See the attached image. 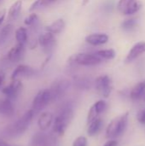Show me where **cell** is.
Here are the masks:
<instances>
[{
	"instance_id": "cell-22",
	"label": "cell",
	"mask_w": 145,
	"mask_h": 146,
	"mask_svg": "<svg viewBox=\"0 0 145 146\" xmlns=\"http://www.w3.org/2000/svg\"><path fill=\"white\" fill-rule=\"evenodd\" d=\"M103 126V121L100 118H97L91 123H89V127L87 129V134L90 137L95 136L98 133V132L101 130Z\"/></svg>"
},
{
	"instance_id": "cell-14",
	"label": "cell",
	"mask_w": 145,
	"mask_h": 146,
	"mask_svg": "<svg viewBox=\"0 0 145 146\" xmlns=\"http://www.w3.org/2000/svg\"><path fill=\"white\" fill-rule=\"evenodd\" d=\"M34 73H35L34 70L31 67L23 65V64L19 65L13 71V73L11 74V80H15V79L21 78V77H25V78L31 77L34 74Z\"/></svg>"
},
{
	"instance_id": "cell-3",
	"label": "cell",
	"mask_w": 145,
	"mask_h": 146,
	"mask_svg": "<svg viewBox=\"0 0 145 146\" xmlns=\"http://www.w3.org/2000/svg\"><path fill=\"white\" fill-rule=\"evenodd\" d=\"M128 122V113L119 116L108 125L106 129V137L109 139H115L121 136L126 130Z\"/></svg>"
},
{
	"instance_id": "cell-29",
	"label": "cell",
	"mask_w": 145,
	"mask_h": 146,
	"mask_svg": "<svg viewBox=\"0 0 145 146\" xmlns=\"http://www.w3.org/2000/svg\"><path fill=\"white\" fill-rule=\"evenodd\" d=\"M73 146H87V139L84 136L78 137L73 141Z\"/></svg>"
},
{
	"instance_id": "cell-4",
	"label": "cell",
	"mask_w": 145,
	"mask_h": 146,
	"mask_svg": "<svg viewBox=\"0 0 145 146\" xmlns=\"http://www.w3.org/2000/svg\"><path fill=\"white\" fill-rule=\"evenodd\" d=\"M70 61H72L75 64L82 65V66H95L103 62L97 55L92 53H78L73 55L70 57Z\"/></svg>"
},
{
	"instance_id": "cell-33",
	"label": "cell",
	"mask_w": 145,
	"mask_h": 146,
	"mask_svg": "<svg viewBox=\"0 0 145 146\" xmlns=\"http://www.w3.org/2000/svg\"><path fill=\"white\" fill-rule=\"evenodd\" d=\"M4 79H5V74H4V73H3L2 70H0V87H1L2 85H3V81H4Z\"/></svg>"
},
{
	"instance_id": "cell-18",
	"label": "cell",
	"mask_w": 145,
	"mask_h": 146,
	"mask_svg": "<svg viewBox=\"0 0 145 146\" xmlns=\"http://www.w3.org/2000/svg\"><path fill=\"white\" fill-rule=\"evenodd\" d=\"M0 114L6 117H11L14 115L15 108L11 100L7 98L0 99Z\"/></svg>"
},
{
	"instance_id": "cell-19",
	"label": "cell",
	"mask_w": 145,
	"mask_h": 146,
	"mask_svg": "<svg viewBox=\"0 0 145 146\" xmlns=\"http://www.w3.org/2000/svg\"><path fill=\"white\" fill-rule=\"evenodd\" d=\"M65 27V21L63 19H57L55 21H53L51 24L45 27L46 32L51 33L52 34H58L62 32V30Z\"/></svg>"
},
{
	"instance_id": "cell-26",
	"label": "cell",
	"mask_w": 145,
	"mask_h": 146,
	"mask_svg": "<svg viewBox=\"0 0 145 146\" xmlns=\"http://www.w3.org/2000/svg\"><path fill=\"white\" fill-rule=\"evenodd\" d=\"M55 1H56V0H36V1L31 5L29 10H30V11H32V10L38 9V7L48 6V5H50V3H54Z\"/></svg>"
},
{
	"instance_id": "cell-30",
	"label": "cell",
	"mask_w": 145,
	"mask_h": 146,
	"mask_svg": "<svg viewBox=\"0 0 145 146\" xmlns=\"http://www.w3.org/2000/svg\"><path fill=\"white\" fill-rule=\"evenodd\" d=\"M138 121L143 124V125H145V109L141 110L138 114Z\"/></svg>"
},
{
	"instance_id": "cell-13",
	"label": "cell",
	"mask_w": 145,
	"mask_h": 146,
	"mask_svg": "<svg viewBox=\"0 0 145 146\" xmlns=\"http://www.w3.org/2000/svg\"><path fill=\"white\" fill-rule=\"evenodd\" d=\"M24 51H25V45L24 44H20L17 43V44H15V46H13L9 51L8 52L7 55V59L11 62H19L23 55H24Z\"/></svg>"
},
{
	"instance_id": "cell-11",
	"label": "cell",
	"mask_w": 145,
	"mask_h": 146,
	"mask_svg": "<svg viewBox=\"0 0 145 146\" xmlns=\"http://www.w3.org/2000/svg\"><path fill=\"white\" fill-rule=\"evenodd\" d=\"M107 108V104L105 101L103 100H99L97 103H95L91 108L89 110L88 115H87V123H91L97 118H98V115L102 114Z\"/></svg>"
},
{
	"instance_id": "cell-10",
	"label": "cell",
	"mask_w": 145,
	"mask_h": 146,
	"mask_svg": "<svg viewBox=\"0 0 145 146\" xmlns=\"http://www.w3.org/2000/svg\"><path fill=\"white\" fill-rule=\"evenodd\" d=\"M21 88H22V83L19 79H15V80H12V81L9 86L3 87L2 89V92L9 100H14L19 95Z\"/></svg>"
},
{
	"instance_id": "cell-34",
	"label": "cell",
	"mask_w": 145,
	"mask_h": 146,
	"mask_svg": "<svg viewBox=\"0 0 145 146\" xmlns=\"http://www.w3.org/2000/svg\"><path fill=\"white\" fill-rule=\"evenodd\" d=\"M0 146H10L9 145H8L6 142H4L3 140H1L0 139Z\"/></svg>"
},
{
	"instance_id": "cell-17",
	"label": "cell",
	"mask_w": 145,
	"mask_h": 146,
	"mask_svg": "<svg viewBox=\"0 0 145 146\" xmlns=\"http://www.w3.org/2000/svg\"><path fill=\"white\" fill-rule=\"evenodd\" d=\"M145 53V42H139L137 43L132 46L131 50L129 51L126 58V62H131L134 59H136L138 56L140 55Z\"/></svg>"
},
{
	"instance_id": "cell-20",
	"label": "cell",
	"mask_w": 145,
	"mask_h": 146,
	"mask_svg": "<svg viewBox=\"0 0 145 146\" xmlns=\"http://www.w3.org/2000/svg\"><path fill=\"white\" fill-rule=\"evenodd\" d=\"M22 7V1L21 0H17L15 1L9 8V12H8V20L9 21H13L18 17V15L21 13Z\"/></svg>"
},
{
	"instance_id": "cell-7",
	"label": "cell",
	"mask_w": 145,
	"mask_h": 146,
	"mask_svg": "<svg viewBox=\"0 0 145 146\" xmlns=\"http://www.w3.org/2000/svg\"><path fill=\"white\" fill-rule=\"evenodd\" d=\"M70 86V82L68 80L65 79H60L56 80L53 82L50 88L49 89L51 101H56L62 98V96L67 92Z\"/></svg>"
},
{
	"instance_id": "cell-1",
	"label": "cell",
	"mask_w": 145,
	"mask_h": 146,
	"mask_svg": "<svg viewBox=\"0 0 145 146\" xmlns=\"http://www.w3.org/2000/svg\"><path fill=\"white\" fill-rule=\"evenodd\" d=\"M73 118V108L68 104L64 105L57 115L54 117L53 121V128L52 131L56 135L62 136L68 127V126L70 124L71 121Z\"/></svg>"
},
{
	"instance_id": "cell-28",
	"label": "cell",
	"mask_w": 145,
	"mask_h": 146,
	"mask_svg": "<svg viewBox=\"0 0 145 146\" xmlns=\"http://www.w3.org/2000/svg\"><path fill=\"white\" fill-rule=\"evenodd\" d=\"M38 21V15L35 13H32L30 14L27 17H26V19L24 20V24L27 27H31L32 26L36 21Z\"/></svg>"
},
{
	"instance_id": "cell-15",
	"label": "cell",
	"mask_w": 145,
	"mask_h": 146,
	"mask_svg": "<svg viewBox=\"0 0 145 146\" xmlns=\"http://www.w3.org/2000/svg\"><path fill=\"white\" fill-rule=\"evenodd\" d=\"M54 115L50 112H44L40 115L38 120V126L42 132L48 130L53 124Z\"/></svg>"
},
{
	"instance_id": "cell-36",
	"label": "cell",
	"mask_w": 145,
	"mask_h": 146,
	"mask_svg": "<svg viewBox=\"0 0 145 146\" xmlns=\"http://www.w3.org/2000/svg\"><path fill=\"white\" fill-rule=\"evenodd\" d=\"M143 98H144V100L145 101V93H144V97H143Z\"/></svg>"
},
{
	"instance_id": "cell-9",
	"label": "cell",
	"mask_w": 145,
	"mask_h": 146,
	"mask_svg": "<svg viewBox=\"0 0 145 146\" xmlns=\"http://www.w3.org/2000/svg\"><path fill=\"white\" fill-rule=\"evenodd\" d=\"M140 8L141 3L138 0H120L118 3V9L123 15H132Z\"/></svg>"
},
{
	"instance_id": "cell-21",
	"label": "cell",
	"mask_w": 145,
	"mask_h": 146,
	"mask_svg": "<svg viewBox=\"0 0 145 146\" xmlns=\"http://www.w3.org/2000/svg\"><path fill=\"white\" fill-rule=\"evenodd\" d=\"M145 93V80L137 84L131 92V98L132 100H139Z\"/></svg>"
},
{
	"instance_id": "cell-37",
	"label": "cell",
	"mask_w": 145,
	"mask_h": 146,
	"mask_svg": "<svg viewBox=\"0 0 145 146\" xmlns=\"http://www.w3.org/2000/svg\"><path fill=\"white\" fill-rule=\"evenodd\" d=\"M0 44H1V41H0Z\"/></svg>"
},
{
	"instance_id": "cell-23",
	"label": "cell",
	"mask_w": 145,
	"mask_h": 146,
	"mask_svg": "<svg viewBox=\"0 0 145 146\" xmlns=\"http://www.w3.org/2000/svg\"><path fill=\"white\" fill-rule=\"evenodd\" d=\"M15 39L17 43L25 44L27 40V31L25 27H21L15 31Z\"/></svg>"
},
{
	"instance_id": "cell-32",
	"label": "cell",
	"mask_w": 145,
	"mask_h": 146,
	"mask_svg": "<svg viewBox=\"0 0 145 146\" xmlns=\"http://www.w3.org/2000/svg\"><path fill=\"white\" fill-rule=\"evenodd\" d=\"M117 145H118V142L116 140H109L103 146H117Z\"/></svg>"
},
{
	"instance_id": "cell-16",
	"label": "cell",
	"mask_w": 145,
	"mask_h": 146,
	"mask_svg": "<svg viewBox=\"0 0 145 146\" xmlns=\"http://www.w3.org/2000/svg\"><path fill=\"white\" fill-rule=\"evenodd\" d=\"M85 41L94 46L102 45L109 41V36L105 33H92L85 37Z\"/></svg>"
},
{
	"instance_id": "cell-25",
	"label": "cell",
	"mask_w": 145,
	"mask_h": 146,
	"mask_svg": "<svg viewBox=\"0 0 145 146\" xmlns=\"http://www.w3.org/2000/svg\"><path fill=\"white\" fill-rule=\"evenodd\" d=\"M13 30V25L12 24H7L5 25L1 30H0V41H4L12 33Z\"/></svg>"
},
{
	"instance_id": "cell-5",
	"label": "cell",
	"mask_w": 145,
	"mask_h": 146,
	"mask_svg": "<svg viewBox=\"0 0 145 146\" xmlns=\"http://www.w3.org/2000/svg\"><path fill=\"white\" fill-rule=\"evenodd\" d=\"M51 102V97L49 89H44L40 90L35 98H33L32 104V110L35 113L42 111Z\"/></svg>"
},
{
	"instance_id": "cell-8",
	"label": "cell",
	"mask_w": 145,
	"mask_h": 146,
	"mask_svg": "<svg viewBox=\"0 0 145 146\" xmlns=\"http://www.w3.org/2000/svg\"><path fill=\"white\" fill-rule=\"evenodd\" d=\"M96 89L98 92V93L103 96V98H109L112 86H111V80L108 75H101L97 78L95 82Z\"/></svg>"
},
{
	"instance_id": "cell-12",
	"label": "cell",
	"mask_w": 145,
	"mask_h": 146,
	"mask_svg": "<svg viewBox=\"0 0 145 146\" xmlns=\"http://www.w3.org/2000/svg\"><path fill=\"white\" fill-rule=\"evenodd\" d=\"M38 42L45 51H49L50 49L54 47L56 44V38H55L54 34H52L51 33L46 32L39 35Z\"/></svg>"
},
{
	"instance_id": "cell-27",
	"label": "cell",
	"mask_w": 145,
	"mask_h": 146,
	"mask_svg": "<svg viewBox=\"0 0 145 146\" xmlns=\"http://www.w3.org/2000/svg\"><path fill=\"white\" fill-rule=\"evenodd\" d=\"M137 25V21L135 19H128V20H126L123 21L122 23V28L125 29V30H132Z\"/></svg>"
},
{
	"instance_id": "cell-2",
	"label": "cell",
	"mask_w": 145,
	"mask_h": 146,
	"mask_svg": "<svg viewBox=\"0 0 145 146\" xmlns=\"http://www.w3.org/2000/svg\"><path fill=\"white\" fill-rule=\"evenodd\" d=\"M34 112L32 111V110H27L20 119H18L15 122L12 123L5 128L4 135L6 137L15 138L23 134L29 127Z\"/></svg>"
},
{
	"instance_id": "cell-35",
	"label": "cell",
	"mask_w": 145,
	"mask_h": 146,
	"mask_svg": "<svg viewBox=\"0 0 145 146\" xmlns=\"http://www.w3.org/2000/svg\"><path fill=\"white\" fill-rule=\"evenodd\" d=\"M88 2H89V0H83V2H82V5H86Z\"/></svg>"
},
{
	"instance_id": "cell-6",
	"label": "cell",
	"mask_w": 145,
	"mask_h": 146,
	"mask_svg": "<svg viewBox=\"0 0 145 146\" xmlns=\"http://www.w3.org/2000/svg\"><path fill=\"white\" fill-rule=\"evenodd\" d=\"M31 146H59V143L55 136L40 132L32 136Z\"/></svg>"
},
{
	"instance_id": "cell-31",
	"label": "cell",
	"mask_w": 145,
	"mask_h": 146,
	"mask_svg": "<svg viewBox=\"0 0 145 146\" xmlns=\"http://www.w3.org/2000/svg\"><path fill=\"white\" fill-rule=\"evenodd\" d=\"M5 16H6V9H3L0 10V26L3 23V21H4Z\"/></svg>"
},
{
	"instance_id": "cell-24",
	"label": "cell",
	"mask_w": 145,
	"mask_h": 146,
	"mask_svg": "<svg viewBox=\"0 0 145 146\" xmlns=\"http://www.w3.org/2000/svg\"><path fill=\"white\" fill-rule=\"evenodd\" d=\"M101 59H105V60H111L115 58V51L112 49H108V50H100L95 53Z\"/></svg>"
}]
</instances>
